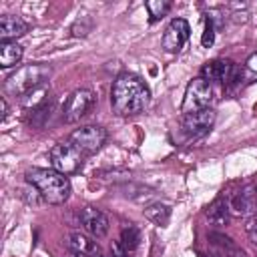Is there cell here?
Listing matches in <instances>:
<instances>
[{"mask_svg":"<svg viewBox=\"0 0 257 257\" xmlns=\"http://www.w3.org/2000/svg\"><path fill=\"white\" fill-rule=\"evenodd\" d=\"M0 104H2V120H4V118L8 116V104H6V100H4V98L0 100Z\"/></svg>","mask_w":257,"mask_h":257,"instance_id":"cell-27","label":"cell"},{"mask_svg":"<svg viewBox=\"0 0 257 257\" xmlns=\"http://www.w3.org/2000/svg\"><path fill=\"white\" fill-rule=\"evenodd\" d=\"M66 257H96V255H82V253H72V251H70Z\"/></svg>","mask_w":257,"mask_h":257,"instance_id":"cell-28","label":"cell"},{"mask_svg":"<svg viewBox=\"0 0 257 257\" xmlns=\"http://www.w3.org/2000/svg\"><path fill=\"white\" fill-rule=\"evenodd\" d=\"M80 225L94 239H102L108 233V217L96 207H84L80 211Z\"/></svg>","mask_w":257,"mask_h":257,"instance_id":"cell-12","label":"cell"},{"mask_svg":"<svg viewBox=\"0 0 257 257\" xmlns=\"http://www.w3.org/2000/svg\"><path fill=\"white\" fill-rule=\"evenodd\" d=\"M94 92L88 88H76L68 94V98L62 104V118L66 122H76L80 120L84 114H88V110L94 106Z\"/></svg>","mask_w":257,"mask_h":257,"instance_id":"cell-7","label":"cell"},{"mask_svg":"<svg viewBox=\"0 0 257 257\" xmlns=\"http://www.w3.org/2000/svg\"><path fill=\"white\" fill-rule=\"evenodd\" d=\"M106 128L100 126V124H84L80 128H74L70 133V143L80 149L82 153L90 155V153H96L104 143H106Z\"/></svg>","mask_w":257,"mask_h":257,"instance_id":"cell-8","label":"cell"},{"mask_svg":"<svg viewBox=\"0 0 257 257\" xmlns=\"http://www.w3.org/2000/svg\"><path fill=\"white\" fill-rule=\"evenodd\" d=\"M209 241L217 249V253H221L223 257H249L245 253V249H241L231 237H227L223 233H209Z\"/></svg>","mask_w":257,"mask_h":257,"instance_id":"cell-14","label":"cell"},{"mask_svg":"<svg viewBox=\"0 0 257 257\" xmlns=\"http://www.w3.org/2000/svg\"><path fill=\"white\" fill-rule=\"evenodd\" d=\"M213 124H215V110L213 108H203V110L185 114L183 122H181V128L187 135V139H201V137L211 133Z\"/></svg>","mask_w":257,"mask_h":257,"instance_id":"cell-9","label":"cell"},{"mask_svg":"<svg viewBox=\"0 0 257 257\" xmlns=\"http://www.w3.org/2000/svg\"><path fill=\"white\" fill-rule=\"evenodd\" d=\"M22 58V46L14 40H4L0 42V66L2 68H10L16 66Z\"/></svg>","mask_w":257,"mask_h":257,"instance_id":"cell-18","label":"cell"},{"mask_svg":"<svg viewBox=\"0 0 257 257\" xmlns=\"http://www.w3.org/2000/svg\"><path fill=\"white\" fill-rule=\"evenodd\" d=\"M84 153L80 149H76L70 141L68 143H58L50 149V165L54 171L62 173V175H74L76 171H80L82 167V157Z\"/></svg>","mask_w":257,"mask_h":257,"instance_id":"cell-4","label":"cell"},{"mask_svg":"<svg viewBox=\"0 0 257 257\" xmlns=\"http://www.w3.org/2000/svg\"><path fill=\"white\" fill-rule=\"evenodd\" d=\"M229 211L237 217H247V219L257 215V185L249 183L241 187L237 193H233L229 199Z\"/></svg>","mask_w":257,"mask_h":257,"instance_id":"cell-10","label":"cell"},{"mask_svg":"<svg viewBox=\"0 0 257 257\" xmlns=\"http://www.w3.org/2000/svg\"><path fill=\"white\" fill-rule=\"evenodd\" d=\"M151 90L145 80L133 72H122L114 78L110 88V104L118 116H133L147 108Z\"/></svg>","mask_w":257,"mask_h":257,"instance_id":"cell-1","label":"cell"},{"mask_svg":"<svg viewBox=\"0 0 257 257\" xmlns=\"http://www.w3.org/2000/svg\"><path fill=\"white\" fill-rule=\"evenodd\" d=\"M120 245L128 251V253H135V249L139 247V241H141V231L135 223H128L120 229Z\"/></svg>","mask_w":257,"mask_h":257,"instance_id":"cell-20","label":"cell"},{"mask_svg":"<svg viewBox=\"0 0 257 257\" xmlns=\"http://www.w3.org/2000/svg\"><path fill=\"white\" fill-rule=\"evenodd\" d=\"M211 100H213V86H211V82H207L205 78L197 76V78H193V80L187 84L181 110H183L185 114H191V112L209 108Z\"/></svg>","mask_w":257,"mask_h":257,"instance_id":"cell-5","label":"cell"},{"mask_svg":"<svg viewBox=\"0 0 257 257\" xmlns=\"http://www.w3.org/2000/svg\"><path fill=\"white\" fill-rule=\"evenodd\" d=\"M48 96H50V86L44 82L32 90H28L24 96H20V104L26 110H36V108L48 104Z\"/></svg>","mask_w":257,"mask_h":257,"instance_id":"cell-16","label":"cell"},{"mask_svg":"<svg viewBox=\"0 0 257 257\" xmlns=\"http://www.w3.org/2000/svg\"><path fill=\"white\" fill-rule=\"evenodd\" d=\"M28 28H30L28 22L20 16H14V14L0 16V38H2V42L4 40H14L16 42V38L24 36L28 32Z\"/></svg>","mask_w":257,"mask_h":257,"instance_id":"cell-13","label":"cell"},{"mask_svg":"<svg viewBox=\"0 0 257 257\" xmlns=\"http://www.w3.org/2000/svg\"><path fill=\"white\" fill-rule=\"evenodd\" d=\"M201 78H205L207 82H221L225 86H231L235 82H241V68L233 60L217 58L203 64Z\"/></svg>","mask_w":257,"mask_h":257,"instance_id":"cell-6","label":"cell"},{"mask_svg":"<svg viewBox=\"0 0 257 257\" xmlns=\"http://www.w3.org/2000/svg\"><path fill=\"white\" fill-rule=\"evenodd\" d=\"M26 181L38 191V195L50 203V205H62L68 201L72 187L66 175L54 171V169H40L34 167L26 171Z\"/></svg>","mask_w":257,"mask_h":257,"instance_id":"cell-2","label":"cell"},{"mask_svg":"<svg viewBox=\"0 0 257 257\" xmlns=\"http://www.w3.org/2000/svg\"><path fill=\"white\" fill-rule=\"evenodd\" d=\"M241 80H245V82H255L257 80V52H253L245 60V66L241 70Z\"/></svg>","mask_w":257,"mask_h":257,"instance_id":"cell-22","label":"cell"},{"mask_svg":"<svg viewBox=\"0 0 257 257\" xmlns=\"http://www.w3.org/2000/svg\"><path fill=\"white\" fill-rule=\"evenodd\" d=\"M189 32H191V28L185 18H173L163 32L161 46L167 52H179L185 46V42L189 40Z\"/></svg>","mask_w":257,"mask_h":257,"instance_id":"cell-11","label":"cell"},{"mask_svg":"<svg viewBox=\"0 0 257 257\" xmlns=\"http://www.w3.org/2000/svg\"><path fill=\"white\" fill-rule=\"evenodd\" d=\"M90 30H92V20H90V16H88V14H84V16H80V18H76V22L70 26L72 36H86Z\"/></svg>","mask_w":257,"mask_h":257,"instance_id":"cell-23","label":"cell"},{"mask_svg":"<svg viewBox=\"0 0 257 257\" xmlns=\"http://www.w3.org/2000/svg\"><path fill=\"white\" fill-rule=\"evenodd\" d=\"M52 74V68L48 64H26L22 68H18L16 72H12L6 82H4V90L12 96H24L28 90L44 84Z\"/></svg>","mask_w":257,"mask_h":257,"instance_id":"cell-3","label":"cell"},{"mask_svg":"<svg viewBox=\"0 0 257 257\" xmlns=\"http://www.w3.org/2000/svg\"><path fill=\"white\" fill-rule=\"evenodd\" d=\"M145 8L151 16V22H157L171 10V2L169 0H149V2H145Z\"/></svg>","mask_w":257,"mask_h":257,"instance_id":"cell-21","label":"cell"},{"mask_svg":"<svg viewBox=\"0 0 257 257\" xmlns=\"http://www.w3.org/2000/svg\"><path fill=\"white\" fill-rule=\"evenodd\" d=\"M94 237H88V235H84V233H70L68 235V241H66V245H68V249L72 251V253H82V255H100V251H98V245H96V241H92Z\"/></svg>","mask_w":257,"mask_h":257,"instance_id":"cell-15","label":"cell"},{"mask_svg":"<svg viewBox=\"0 0 257 257\" xmlns=\"http://www.w3.org/2000/svg\"><path fill=\"white\" fill-rule=\"evenodd\" d=\"M245 231H247V237H249V241H251V245L255 249V255H257V215H253V217L247 219Z\"/></svg>","mask_w":257,"mask_h":257,"instance_id":"cell-24","label":"cell"},{"mask_svg":"<svg viewBox=\"0 0 257 257\" xmlns=\"http://www.w3.org/2000/svg\"><path fill=\"white\" fill-rule=\"evenodd\" d=\"M143 213L151 223H155L159 227H165L169 223V217H171V209L165 203H151L143 209Z\"/></svg>","mask_w":257,"mask_h":257,"instance_id":"cell-19","label":"cell"},{"mask_svg":"<svg viewBox=\"0 0 257 257\" xmlns=\"http://www.w3.org/2000/svg\"><path fill=\"white\" fill-rule=\"evenodd\" d=\"M213 42H215V26H213L211 22H207V24H205V32H203V36H201V44H203L205 48H209V46H213Z\"/></svg>","mask_w":257,"mask_h":257,"instance_id":"cell-25","label":"cell"},{"mask_svg":"<svg viewBox=\"0 0 257 257\" xmlns=\"http://www.w3.org/2000/svg\"><path fill=\"white\" fill-rule=\"evenodd\" d=\"M110 257H131V253L120 245V241H114L110 245Z\"/></svg>","mask_w":257,"mask_h":257,"instance_id":"cell-26","label":"cell"},{"mask_svg":"<svg viewBox=\"0 0 257 257\" xmlns=\"http://www.w3.org/2000/svg\"><path fill=\"white\" fill-rule=\"evenodd\" d=\"M96 257H104V255H96Z\"/></svg>","mask_w":257,"mask_h":257,"instance_id":"cell-29","label":"cell"},{"mask_svg":"<svg viewBox=\"0 0 257 257\" xmlns=\"http://www.w3.org/2000/svg\"><path fill=\"white\" fill-rule=\"evenodd\" d=\"M205 217L211 225H217V227H223L229 223V217H231V211H229V203H225L223 199H215L207 211H205Z\"/></svg>","mask_w":257,"mask_h":257,"instance_id":"cell-17","label":"cell"}]
</instances>
